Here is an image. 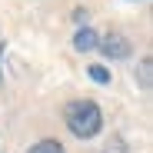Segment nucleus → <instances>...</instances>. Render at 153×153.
I'll return each mask as SVG.
<instances>
[{"label":"nucleus","instance_id":"nucleus-6","mask_svg":"<svg viewBox=\"0 0 153 153\" xmlns=\"http://www.w3.org/2000/svg\"><path fill=\"white\" fill-rule=\"evenodd\" d=\"M140 80H143V90H150V57L140 63Z\"/></svg>","mask_w":153,"mask_h":153},{"label":"nucleus","instance_id":"nucleus-7","mask_svg":"<svg viewBox=\"0 0 153 153\" xmlns=\"http://www.w3.org/2000/svg\"><path fill=\"white\" fill-rule=\"evenodd\" d=\"M0 57H4V47H0Z\"/></svg>","mask_w":153,"mask_h":153},{"label":"nucleus","instance_id":"nucleus-3","mask_svg":"<svg viewBox=\"0 0 153 153\" xmlns=\"http://www.w3.org/2000/svg\"><path fill=\"white\" fill-rule=\"evenodd\" d=\"M73 47H76V50H93V47H97V33L83 27L80 33H76V37H73Z\"/></svg>","mask_w":153,"mask_h":153},{"label":"nucleus","instance_id":"nucleus-1","mask_svg":"<svg viewBox=\"0 0 153 153\" xmlns=\"http://www.w3.org/2000/svg\"><path fill=\"white\" fill-rule=\"evenodd\" d=\"M63 120L70 126V133L73 137H97L100 133V126H103V113H100V107L93 103V100H73V103L63 110Z\"/></svg>","mask_w":153,"mask_h":153},{"label":"nucleus","instance_id":"nucleus-4","mask_svg":"<svg viewBox=\"0 0 153 153\" xmlns=\"http://www.w3.org/2000/svg\"><path fill=\"white\" fill-rule=\"evenodd\" d=\"M30 153H63V146H60L57 140H40V143H37Z\"/></svg>","mask_w":153,"mask_h":153},{"label":"nucleus","instance_id":"nucleus-2","mask_svg":"<svg viewBox=\"0 0 153 153\" xmlns=\"http://www.w3.org/2000/svg\"><path fill=\"white\" fill-rule=\"evenodd\" d=\"M97 47L103 50L107 57H113V60H120V57H130V43H126V37H120V33H110L107 40H100Z\"/></svg>","mask_w":153,"mask_h":153},{"label":"nucleus","instance_id":"nucleus-5","mask_svg":"<svg viewBox=\"0 0 153 153\" xmlns=\"http://www.w3.org/2000/svg\"><path fill=\"white\" fill-rule=\"evenodd\" d=\"M90 76H93L97 83H110V70L107 67H90Z\"/></svg>","mask_w":153,"mask_h":153}]
</instances>
